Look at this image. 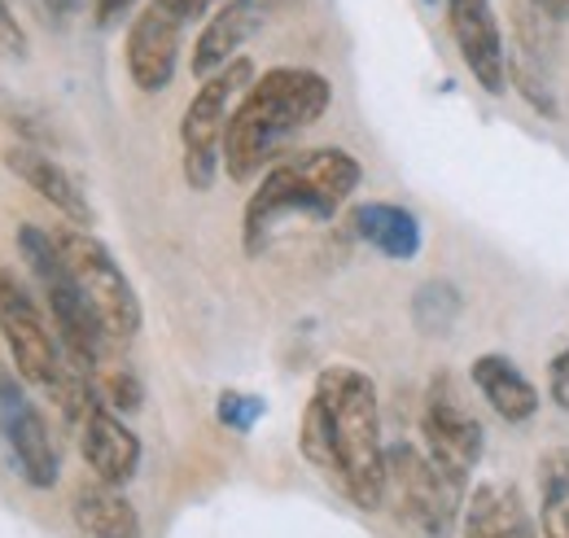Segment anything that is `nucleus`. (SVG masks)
Masks as SVG:
<instances>
[{"instance_id":"nucleus-1","label":"nucleus","mask_w":569,"mask_h":538,"mask_svg":"<svg viewBox=\"0 0 569 538\" xmlns=\"http://www.w3.org/2000/svg\"><path fill=\"white\" fill-rule=\"evenodd\" d=\"M298 447L311 469L329 477L356 508H386V442H381V407L368 372L351 363H329L316 377L307 399Z\"/></svg>"},{"instance_id":"nucleus-2","label":"nucleus","mask_w":569,"mask_h":538,"mask_svg":"<svg viewBox=\"0 0 569 538\" xmlns=\"http://www.w3.org/2000/svg\"><path fill=\"white\" fill-rule=\"evenodd\" d=\"M329 101H333V83L320 70L272 67L268 74H259L232 106V119L223 132L228 180H237V185L254 180L272 162L281 140L311 128L329 110Z\"/></svg>"},{"instance_id":"nucleus-3","label":"nucleus","mask_w":569,"mask_h":538,"mask_svg":"<svg viewBox=\"0 0 569 538\" xmlns=\"http://www.w3.org/2000/svg\"><path fill=\"white\" fill-rule=\"evenodd\" d=\"M363 171L347 149H302L293 158H284L277 167H268V176L259 180V189L250 193L246 215H241V241L246 255H263L272 241V228L289 215H307V219H333L338 206L359 189Z\"/></svg>"},{"instance_id":"nucleus-4","label":"nucleus","mask_w":569,"mask_h":538,"mask_svg":"<svg viewBox=\"0 0 569 538\" xmlns=\"http://www.w3.org/2000/svg\"><path fill=\"white\" fill-rule=\"evenodd\" d=\"M18 246H22V259H27V268L36 276L44 302H49V316H53V329H58L67 363L79 368L83 377H92V372L106 363L110 337L101 329V320L92 316V307L83 302V293H79V285H74V276H71V268H67V259H62V250H58V241H53L44 228L22 223Z\"/></svg>"},{"instance_id":"nucleus-5","label":"nucleus","mask_w":569,"mask_h":538,"mask_svg":"<svg viewBox=\"0 0 569 538\" xmlns=\"http://www.w3.org/2000/svg\"><path fill=\"white\" fill-rule=\"evenodd\" d=\"M386 504H395L399 521L412 526L421 538H451L465 512V486H456L421 447L390 442L386 447Z\"/></svg>"},{"instance_id":"nucleus-6","label":"nucleus","mask_w":569,"mask_h":538,"mask_svg":"<svg viewBox=\"0 0 569 538\" xmlns=\"http://www.w3.org/2000/svg\"><path fill=\"white\" fill-rule=\"evenodd\" d=\"M74 285L83 293V302L92 307V316L101 320V329L110 341H132L141 333V298L128 280V271L119 268V259L110 255L106 241H97L88 228H58L53 232Z\"/></svg>"},{"instance_id":"nucleus-7","label":"nucleus","mask_w":569,"mask_h":538,"mask_svg":"<svg viewBox=\"0 0 569 538\" xmlns=\"http://www.w3.org/2000/svg\"><path fill=\"white\" fill-rule=\"evenodd\" d=\"M49 320L53 316L40 311V302L22 285V276L13 268H0V337L13 355V372L58 399V390L71 377V363L62 355L58 333L49 329Z\"/></svg>"},{"instance_id":"nucleus-8","label":"nucleus","mask_w":569,"mask_h":538,"mask_svg":"<svg viewBox=\"0 0 569 538\" xmlns=\"http://www.w3.org/2000/svg\"><path fill=\"white\" fill-rule=\"evenodd\" d=\"M254 83V67L246 58L228 62L223 70H214L211 79L198 83L184 119H180V149H184V180L189 189L207 193L219 176V162H223V132H228V119H232V97L241 88Z\"/></svg>"},{"instance_id":"nucleus-9","label":"nucleus","mask_w":569,"mask_h":538,"mask_svg":"<svg viewBox=\"0 0 569 538\" xmlns=\"http://www.w3.org/2000/svg\"><path fill=\"white\" fill-rule=\"evenodd\" d=\"M421 434H426V456L447 472L456 486L469 481V472L482 460V420L473 416V407L465 399L460 381L451 372H433L421 407Z\"/></svg>"},{"instance_id":"nucleus-10","label":"nucleus","mask_w":569,"mask_h":538,"mask_svg":"<svg viewBox=\"0 0 569 538\" xmlns=\"http://www.w3.org/2000/svg\"><path fill=\"white\" fill-rule=\"evenodd\" d=\"M0 434H4V447L27 486H36V490L58 486V472H62L58 442H53L40 407L31 404L22 377H13V368H0Z\"/></svg>"},{"instance_id":"nucleus-11","label":"nucleus","mask_w":569,"mask_h":538,"mask_svg":"<svg viewBox=\"0 0 569 538\" xmlns=\"http://www.w3.org/2000/svg\"><path fill=\"white\" fill-rule=\"evenodd\" d=\"M180 40H184V22L176 13H167L158 0H149L132 18L123 58H128V74L141 92H162L171 83L176 62H180Z\"/></svg>"},{"instance_id":"nucleus-12","label":"nucleus","mask_w":569,"mask_h":538,"mask_svg":"<svg viewBox=\"0 0 569 538\" xmlns=\"http://www.w3.org/2000/svg\"><path fill=\"white\" fill-rule=\"evenodd\" d=\"M79 451H83V465L97 472L101 486H128L137 469H141V438L110 411V407H92L79 425Z\"/></svg>"},{"instance_id":"nucleus-13","label":"nucleus","mask_w":569,"mask_h":538,"mask_svg":"<svg viewBox=\"0 0 569 538\" xmlns=\"http://www.w3.org/2000/svg\"><path fill=\"white\" fill-rule=\"evenodd\" d=\"M263 18H268L263 0H223L207 18V27H202V36L193 44V58H189L193 79H211L214 70L237 62V49L263 27Z\"/></svg>"},{"instance_id":"nucleus-14","label":"nucleus","mask_w":569,"mask_h":538,"mask_svg":"<svg viewBox=\"0 0 569 538\" xmlns=\"http://www.w3.org/2000/svg\"><path fill=\"white\" fill-rule=\"evenodd\" d=\"M460 535L465 538H543V530H539L535 517L526 512L517 486H508V481H482L478 490L465 495Z\"/></svg>"},{"instance_id":"nucleus-15","label":"nucleus","mask_w":569,"mask_h":538,"mask_svg":"<svg viewBox=\"0 0 569 538\" xmlns=\"http://www.w3.org/2000/svg\"><path fill=\"white\" fill-rule=\"evenodd\" d=\"M4 167L27 185V189H36L40 198L49 206H58L71 223H92V206L83 198V189L74 185V176L58 162V158H49L44 149H31V145H9L4 149Z\"/></svg>"},{"instance_id":"nucleus-16","label":"nucleus","mask_w":569,"mask_h":538,"mask_svg":"<svg viewBox=\"0 0 569 538\" xmlns=\"http://www.w3.org/2000/svg\"><path fill=\"white\" fill-rule=\"evenodd\" d=\"M351 232L359 241H368L377 255L408 263L421 255V219L408 206L395 202H363L351 210Z\"/></svg>"},{"instance_id":"nucleus-17","label":"nucleus","mask_w":569,"mask_h":538,"mask_svg":"<svg viewBox=\"0 0 569 538\" xmlns=\"http://www.w3.org/2000/svg\"><path fill=\"white\" fill-rule=\"evenodd\" d=\"M473 386L487 404L496 407L508 425H526L539 411V390L535 381L508 359V355H478L473 359Z\"/></svg>"},{"instance_id":"nucleus-18","label":"nucleus","mask_w":569,"mask_h":538,"mask_svg":"<svg viewBox=\"0 0 569 538\" xmlns=\"http://www.w3.org/2000/svg\"><path fill=\"white\" fill-rule=\"evenodd\" d=\"M71 517L83 538H141L137 508L114 486H83L71 499Z\"/></svg>"},{"instance_id":"nucleus-19","label":"nucleus","mask_w":569,"mask_h":538,"mask_svg":"<svg viewBox=\"0 0 569 538\" xmlns=\"http://www.w3.org/2000/svg\"><path fill=\"white\" fill-rule=\"evenodd\" d=\"M539 526L543 538H569V447L539 460Z\"/></svg>"},{"instance_id":"nucleus-20","label":"nucleus","mask_w":569,"mask_h":538,"mask_svg":"<svg viewBox=\"0 0 569 538\" xmlns=\"http://www.w3.org/2000/svg\"><path fill=\"white\" fill-rule=\"evenodd\" d=\"M460 293H456V285H447V280H426L421 289H417V298H412V320H417V329L421 333H451L456 329V320H460Z\"/></svg>"},{"instance_id":"nucleus-21","label":"nucleus","mask_w":569,"mask_h":538,"mask_svg":"<svg viewBox=\"0 0 569 538\" xmlns=\"http://www.w3.org/2000/svg\"><path fill=\"white\" fill-rule=\"evenodd\" d=\"M92 395H97V404L110 407V411H137L144 399L137 372L123 368V363H110V359L92 372Z\"/></svg>"},{"instance_id":"nucleus-22","label":"nucleus","mask_w":569,"mask_h":538,"mask_svg":"<svg viewBox=\"0 0 569 538\" xmlns=\"http://www.w3.org/2000/svg\"><path fill=\"white\" fill-rule=\"evenodd\" d=\"M512 27H517V44L530 53V58H548L552 53V44H557V27L561 22H552V18H543L535 4H526V0H517L512 4Z\"/></svg>"},{"instance_id":"nucleus-23","label":"nucleus","mask_w":569,"mask_h":538,"mask_svg":"<svg viewBox=\"0 0 569 538\" xmlns=\"http://www.w3.org/2000/svg\"><path fill=\"white\" fill-rule=\"evenodd\" d=\"M263 411H268V404H263L259 395H241V390H223L219 404H214L219 425L232 429V434H250V429L263 420Z\"/></svg>"},{"instance_id":"nucleus-24","label":"nucleus","mask_w":569,"mask_h":538,"mask_svg":"<svg viewBox=\"0 0 569 538\" xmlns=\"http://www.w3.org/2000/svg\"><path fill=\"white\" fill-rule=\"evenodd\" d=\"M508 83H512V88H517V92H521V97H526V101H530L539 114H548V119L557 114V101H552V92H543V88H539L543 79H539L535 70L526 67V62H508Z\"/></svg>"},{"instance_id":"nucleus-25","label":"nucleus","mask_w":569,"mask_h":538,"mask_svg":"<svg viewBox=\"0 0 569 538\" xmlns=\"http://www.w3.org/2000/svg\"><path fill=\"white\" fill-rule=\"evenodd\" d=\"M27 31H22V22L13 18V9H9V0H0V58H9V62H22L27 58Z\"/></svg>"},{"instance_id":"nucleus-26","label":"nucleus","mask_w":569,"mask_h":538,"mask_svg":"<svg viewBox=\"0 0 569 538\" xmlns=\"http://www.w3.org/2000/svg\"><path fill=\"white\" fill-rule=\"evenodd\" d=\"M548 390H552V404L569 411V346L561 355H552V363H548Z\"/></svg>"},{"instance_id":"nucleus-27","label":"nucleus","mask_w":569,"mask_h":538,"mask_svg":"<svg viewBox=\"0 0 569 538\" xmlns=\"http://www.w3.org/2000/svg\"><path fill=\"white\" fill-rule=\"evenodd\" d=\"M158 4H162V9H167V13H176V18H180V22H184V27H189V22H193V18H202V13H207V9H211L214 0H158Z\"/></svg>"},{"instance_id":"nucleus-28","label":"nucleus","mask_w":569,"mask_h":538,"mask_svg":"<svg viewBox=\"0 0 569 538\" xmlns=\"http://www.w3.org/2000/svg\"><path fill=\"white\" fill-rule=\"evenodd\" d=\"M132 4H137V0H97V22H101V27H110V22H119Z\"/></svg>"},{"instance_id":"nucleus-29","label":"nucleus","mask_w":569,"mask_h":538,"mask_svg":"<svg viewBox=\"0 0 569 538\" xmlns=\"http://www.w3.org/2000/svg\"><path fill=\"white\" fill-rule=\"evenodd\" d=\"M526 4H535L543 18H552V22H569V0H526Z\"/></svg>"},{"instance_id":"nucleus-30","label":"nucleus","mask_w":569,"mask_h":538,"mask_svg":"<svg viewBox=\"0 0 569 538\" xmlns=\"http://www.w3.org/2000/svg\"><path fill=\"white\" fill-rule=\"evenodd\" d=\"M74 4H79V0H44V9H49L53 18H67Z\"/></svg>"}]
</instances>
